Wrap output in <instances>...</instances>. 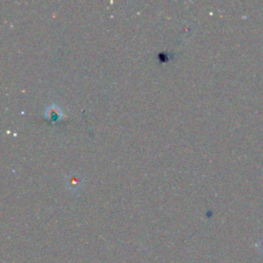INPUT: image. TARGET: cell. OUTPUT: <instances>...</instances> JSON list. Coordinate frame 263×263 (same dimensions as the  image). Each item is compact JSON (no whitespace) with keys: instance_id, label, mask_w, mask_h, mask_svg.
<instances>
[{"instance_id":"1","label":"cell","mask_w":263,"mask_h":263,"mask_svg":"<svg viewBox=\"0 0 263 263\" xmlns=\"http://www.w3.org/2000/svg\"><path fill=\"white\" fill-rule=\"evenodd\" d=\"M62 112L60 110V108L58 106H50V107H47V109L45 110V116L51 120V121H57L59 120L61 117H62Z\"/></svg>"},{"instance_id":"2","label":"cell","mask_w":263,"mask_h":263,"mask_svg":"<svg viewBox=\"0 0 263 263\" xmlns=\"http://www.w3.org/2000/svg\"><path fill=\"white\" fill-rule=\"evenodd\" d=\"M69 183H71L72 184V187H76L79 183H80V181L77 179V178H75V177H72L71 179H69V181H68Z\"/></svg>"},{"instance_id":"3","label":"cell","mask_w":263,"mask_h":263,"mask_svg":"<svg viewBox=\"0 0 263 263\" xmlns=\"http://www.w3.org/2000/svg\"><path fill=\"white\" fill-rule=\"evenodd\" d=\"M257 248H258L259 252H260L261 254H263V240H261V241L257 245Z\"/></svg>"}]
</instances>
